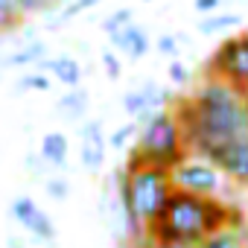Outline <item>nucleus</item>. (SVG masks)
Listing matches in <instances>:
<instances>
[{"label":"nucleus","mask_w":248,"mask_h":248,"mask_svg":"<svg viewBox=\"0 0 248 248\" xmlns=\"http://www.w3.org/2000/svg\"><path fill=\"white\" fill-rule=\"evenodd\" d=\"M105 155H108V135L102 129V120L91 117L85 123H79V161L88 172H99L105 167Z\"/></svg>","instance_id":"nucleus-9"},{"label":"nucleus","mask_w":248,"mask_h":248,"mask_svg":"<svg viewBox=\"0 0 248 248\" xmlns=\"http://www.w3.org/2000/svg\"><path fill=\"white\" fill-rule=\"evenodd\" d=\"M35 70L47 73L53 82H59V85H64V88H76V85H82V79H85V67H82L79 59H73V56H47V59H41V62L35 64Z\"/></svg>","instance_id":"nucleus-11"},{"label":"nucleus","mask_w":248,"mask_h":248,"mask_svg":"<svg viewBox=\"0 0 248 248\" xmlns=\"http://www.w3.org/2000/svg\"><path fill=\"white\" fill-rule=\"evenodd\" d=\"M172 111L184 129L187 149L196 155H207L219 143L248 135V96L210 73L193 93L175 99Z\"/></svg>","instance_id":"nucleus-1"},{"label":"nucleus","mask_w":248,"mask_h":248,"mask_svg":"<svg viewBox=\"0 0 248 248\" xmlns=\"http://www.w3.org/2000/svg\"><path fill=\"white\" fill-rule=\"evenodd\" d=\"M50 85H53V79H50L47 73L35 70V67H32V73H24V76L18 79V88H21V91H50Z\"/></svg>","instance_id":"nucleus-21"},{"label":"nucleus","mask_w":248,"mask_h":248,"mask_svg":"<svg viewBox=\"0 0 248 248\" xmlns=\"http://www.w3.org/2000/svg\"><path fill=\"white\" fill-rule=\"evenodd\" d=\"M132 21H135V9H132V6H120V9H114V12L102 21V32L111 38L117 30H123V27L132 24Z\"/></svg>","instance_id":"nucleus-20"},{"label":"nucleus","mask_w":248,"mask_h":248,"mask_svg":"<svg viewBox=\"0 0 248 248\" xmlns=\"http://www.w3.org/2000/svg\"><path fill=\"white\" fill-rule=\"evenodd\" d=\"M143 3H149V0H143Z\"/></svg>","instance_id":"nucleus-28"},{"label":"nucleus","mask_w":248,"mask_h":248,"mask_svg":"<svg viewBox=\"0 0 248 248\" xmlns=\"http://www.w3.org/2000/svg\"><path fill=\"white\" fill-rule=\"evenodd\" d=\"M123 111H126L132 120H138V123H143L149 114H155L152 105H149V99H146V91L143 88H132V91L123 93Z\"/></svg>","instance_id":"nucleus-17"},{"label":"nucleus","mask_w":248,"mask_h":248,"mask_svg":"<svg viewBox=\"0 0 248 248\" xmlns=\"http://www.w3.org/2000/svg\"><path fill=\"white\" fill-rule=\"evenodd\" d=\"M207 73L219 76L222 82H228L231 88H236L239 93L248 96V32L228 35L213 50V56L207 62Z\"/></svg>","instance_id":"nucleus-6"},{"label":"nucleus","mask_w":248,"mask_h":248,"mask_svg":"<svg viewBox=\"0 0 248 248\" xmlns=\"http://www.w3.org/2000/svg\"><path fill=\"white\" fill-rule=\"evenodd\" d=\"M38 152H41V161H47L50 167L64 170V167H67V155H70L67 135H62V132H47V135L41 138Z\"/></svg>","instance_id":"nucleus-13"},{"label":"nucleus","mask_w":248,"mask_h":248,"mask_svg":"<svg viewBox=\"0 0 248 248\" xmlns=\"http://www.w3.org/2000/svg\"><path fill=\"white\" fill-rule=\"evenodd\" d=\"M196 248H248V231H245V219L219 228L216 233H210L207 239H202Z\"/></svg>","instance_id":"nucleus-12"},{"label":"nucleus","mask_w":248,"mask_h":248,"mask_svg":"<svg viewBox=\"0 0 248 248\" xmlns=\"http://www.w3.org/2000/svg\"><path fill=\"white\" fill-rule=\"evenodd\" d=\"M245 32H248V30H245Z\"/></svg>","instance_id":"nucleus-29"},{"label":"nucleus","mask_w":248,"mask_h":248,"mask_svg":"<svg viewBox=\"0 0 248 248\" xmlns=\"http://www.w3.org/2000/svg\"><path fill=\"white\" fill-rule=\"evenodd\" d=\"M155 50H158L161 56H167V59H178V53H181V35H175V32L158 35V38H155Z\"/></svg>","instance_id":"nucleus-22"},{"label":"nucleus","mask_w":248,"mask_h":248,"mask_svg":"<svg viewBox=\"0 0 248 248\" xmlns=\"http://www.w3.org/2000/svg\"><path fill=\"white\" fill-rule=\"evenodd\" d=\"M111 44H114V50H117L123 59H129V62H140V59L149 56V50H152V38H149L146 27H140L138 21L126 24L123 30H117V32L111 35Z\"/></svg>","instance_id":"nucleus-10"},{"label":"nucleus","mask_w":248,"mask_h":248,"mask_svg":"<svg viewBox=\"0 0 248 248\" xmlns=\"http://www.w3.org/2000/svg\"><path fill=\"white\" fill-rule=\"evenodd\" d=\"M21 21H24V12L18 0H0V35L15 30Z\"/></svg>","instance_id":"nucleus-19"},{"label":"nucleus","mask_w":248,"mask_h":248,"mask_svg":"<svg viewBox=\"0 0 248 248\" xmlns=\"http://www.w3.org/2000/svg\"><path fill=\"white\" fill-rule=\"evenodd\" d=\"M44 187H47V196L53 199V202H64L67 196H70V184H67V178H47L44 181Z\"/></svg>","instance_id":"nucleus-25"},{"label":"nucleus","mask_w":248,"mask_h":248,"mask_svg":"<svg viewBox=\"0 0 248 248\" xmlns=\"http://www.w3.org/2000/svg\"><path fill=\"white\" fill-rule=\"evenodd\" d=\"M41 59H47V44L44 41H30L21 50H15L12 56H6V67H35Z\"/></svg>","instance_id":"nucleus-15"},{"label":"nucleus","mask_w":248,"mask_h":248,"mask_svg":"<svg viewBox=\"0 0 248 248\" xmlns=\"http://www.w3.org/2000/svg\"><path fill=\"white\" fill-rule=\"evenodd\" d=\"M99 62H102L108 79H120V76H123V62H120V53H117V50H102Z\"/></svg>","instance_id":"nucleus-23"},{"label":"nucleus","mask_w":248,"mask_h":248,"mask_svg":"<svg viewBox=\"0 0 248 248\" xmlns=\"http://www.w3.org/2000/svg\"><path fill=\"white\" fill-rule=\"evenodd\" d=\"M170 196L172 181L167 167L126 161V167L117 172V204L126 219V236L140 239L161 216Z\"/></svg>","instance_id":"nucleus-3"},{"label":"nucleus","mask_w":248,"mask_h":248,"mask_svg":"<svg viewBox=\"0 0 248 248\" xmlns=\"http://www.w3.org/2000/svg\"><path fill=\"white\" fill-rule=\"evenodd\" d=\"M187 140H184V129L170 108H158L155 114H149L143 123H138V138L129 149L126 161H138V164H155V167H172L178 158H184Z\"/></svg>","instance_id":"nucleus-4"},{"label":"nucleus","mask_w":248,"mask_h":248,"mask_svg":"<svg viewBox=\"0 0 248 248\" xmlns=\"http://www.w3.org/2000/svg\"><path fill=\"white\" fill-rule=\"evenodd\" d=\"M135 138H138V120H129L108 135V146L111 149H129L135 143Z\"/></svg>","instance_id":"nucleus-18"},{"label":"nucleus","mask_w":248,"mask_h":248,"mask_svg":"<svg viewBox=\"0 0 248 248\" xmlns=\"http://www.w3.org/2000/svg\"><path fill=\"white\" fill-rule=\"evenodd\" d=\"M167 73H170V82L178 85V88L190 82V67H187L181 59H170V70H167Z\"/></svg>","instance_id":"nucleus-26"},{"label":"nucleus","mask_w":248,"mask_h":248,"mask_svg":"<svg viewBox=\"0 0 248 248\" xmlns=\"http://www.w3.org/2000/svg\"><path fill=\"white\" fill-rule=\"evenodd\" d=\"M239 24H242V15H236V12H213V15H202L199 32L219 35V32H228L231 27H239Z\"/></svg>","instance_id":"nucleus-16"},{"label":"nucleus","mask_w":248,"mask_h":248,"mask_svg":"<svg viewBox=\"0 0 248 248\" xmlns=\"http://www.w3.org/2000/svg\"><path fill=\"white\" fill-rule=\"evenodd\" d=\"M18 3H21L24 18H30V15H47L50 9H56V6H59L56 0H18Z\"/></svg>","instance_id":"nucleus-24"},{"label":"nucleus","mask_w":248,"mask_h":248,"mask_svg":"<svg viewBox=\"0 0 248 248\" xmlns=\"http://www.w3.org/2000/svg\"><path fill=\"white\" fill-rule=\"evenodd\" d=\"M233 222H242V213L233 204H228L225 199L172 190L161 216L149 225L143 236H149L152 242H164V245L196 248L202 239H207L210 233Z\"/></svg>","instance_id":"nucleus-2"},{"label":"nucleus","mask_w":248,"mask_h":248,"mask_svg":"<svg viewBox=\"0 0 248 248\" xmlns=\"http://www.w3.org/2000/svg\"><path fill=\"white\" fill-rule=\"evenodd\" d=\"M204 158H210L225 172V178H231V181H236L248 190V135L233 138L228 143H219Z\"/></svg>","instance_id":"nucleus-8"},{"label":"nucleus","mask_w":248,"mask_h":248,"mask_svg":"<svg viewBox=\"0 0 248 248\" xmlns=\"http://www.w3.org/2000/svg\"><path fill=\"white\" fill-rule=\"evenodd\" d=\"M56 108L64 114V117H70V120H85V114H88V108H91V96H88V91L85 88H67V93L56 102Z\"/></svg>","instance_id":"nucleus-14"},{"label":"nucleus","mask_w":248,"mask_h":248,"mask_svg":"<svg viewBox=\"0 0 248 248\" xmlns=\"http://www.w3.org/2000/svg\"><path fill=\"white\" fill-rule=\"evenodd\" d=\"M9 216L41 245H56V222L50 219V213H44L35 199L30 196H18L12 204H9Z\"/></svg>","instance_id":"nucleus-7"},{"label":"nucleus","mask_w":248,"mask_h":248,"mask_svg":"<svg viewBox=\"0 0 248 248\" xmlns=\"http://www.w3.org/2000/svg\"><path fill=\"white\" fill-rule=\"evenodd\" d=\"M170 181H172V190L193 193V196H219L222 199L228 178L210 158L187 152L184 158H178L170 167Z\"/></svg>","instance_id":"nucleus-5"},{"label":"nucleus","mask_w":248,"mask_h":248,"mask_svg":"<svg viewBox=\"0 0 248 248\" xmlns=\"http://www.w3.org/2000/svg\"><path fill=\"white\" fill-rule=\"evenodd\" d=\"M222 3L225 0H193V9L196 15H213V12H222Z\"/></svg>","instance_id":"nucleus-27"}]
</instances>
